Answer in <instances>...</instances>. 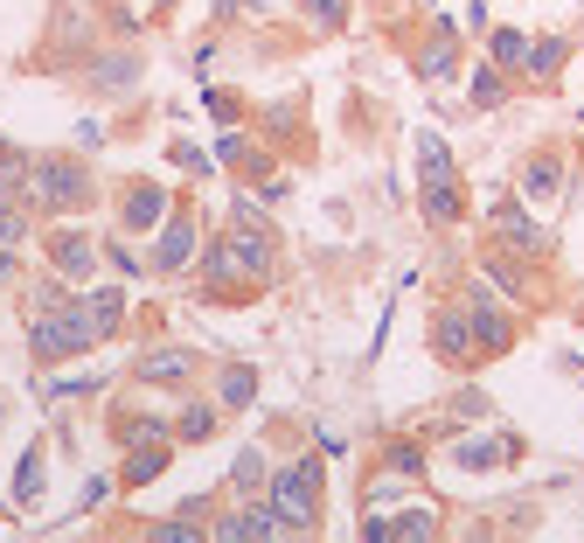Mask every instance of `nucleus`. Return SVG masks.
Returning <instances> with one entry per match:
<instances>
[{
    "label": "nucleus",
    "instance_id": "obj_1",
    "mask_svg": "<svg viewBox=\"0 0 584 543\" xmlns=\"http://www.w3.org/2000/svg\"><path fill=\"white\" fill-rule=\"evenodd\" d=\"M272 509H278V522H286V536L313 530V522H320V460L278 467V474H272Z\"/></svg>",
    "mask_w": 584,
    "mask_h": 543
},
{
    "label": "nucleus",
    "instance_id": "obj_2",
    "mask_svg": "<svg viewBox=\"0 0 584 543\" xmlns=\"http://www.w3.org/2000/svg\"><path fill=\"white\" fill-rule=\"evenodd\" d=\"M84 196H91V175L78 161H63V154L28 161V202H35V210H78Z\"/></svg>",
    "mask_w": 584,
    "mask_h": 543
},
{
    "label": "nucleus",
    "instance_id": "obj_3",
    "mask_svg": "<svg viewBox=\"0 0 584 543\" xmlns=\"http://www.w3.org/2000/svg\"><path fill=\"white\" fill-rule=\"evenodd\" d=\"M466 321H474V355H501L515 342V321H508L487 293H466Z\"/></svg>",
    "mask_w": 584,
    "mask_h": 543
},
{
    "label": "nucleus",
    "instance_id": "obj_4",
    "mask_svg": "<svg viewBox=\"0 0 584 543\" xmlns=\"http://www.w3.org/2000/svg\"><path fill=\"white\" fill-rule=\"evenodd\" d=\"M195 237H202L195 216H167V223H160V245H154V265H160V272H181L188 258H195Z\"/></svg>",
    "mask_w": 584,
    "mask_h": 543
},
{
    "label": "nucleus",
    "instance_id": "obj_5",
    "mask_svg": "<svg viewBox=\"0 0 584 543\" xmlns=\"http://www.w3.org/2000/svg\"><path fill=\"white\" fill-rule=\"evenodd\" d=\"M431 349L445 355V363H466V355H474V321H466V307L460 314H439V321H431Z\"/></svg>",
    "mask_w": 584,
    "mask_h": 543
},
{
    "label": "nucleus",
    "instance_id": "obj_6",
    "mask_svg": "<svg viewBox=\"0 0 584 543\" xmlns=\"http://www.w3.org/2000/svg\"><path fill=\"white\" fill-rule=\"evenodd\" d=\"M494 237H501L508 251H543V245H550V237H543L536 223L515 210V202H501V210H494Z\"/></svg>",
    "mask_w": 584,
    "mask_h": 543
},
{
    "label": "nucleus",
    "instance_id": "obj_7",
    "mask_svg": "<svg viewBox=\"0 0 584 543\" xmlns=\"http://www.w3.org/2000/svg\"><path fill=\"white\" fill-rule=\"evenodd\" d=\"M119 216H126V231H154V223L167 216V189H160V181H146V189H133L119 202Z\"/></svg>",
    "mask_w": 584,
    "mask_h": 543
},
{
    "label": "nucleus",
    "instance_id": "obj_8",
    "mask_svg": "<svg viewBox=\"0 0 584 543\" xmlns=\"http://www.w3.org/2000/svg\"><path fill=\"white\" fill-rule=\"evenodd\" d=\"M84 314H91V328H98V342H105V334H119V321H126V286H91L84 293Z\"/></svg>",
    "mask_w": 584,
    "mask_h": 543
},
{
    "label": "nucleus",
    "instance_id": "obj_9",
    "mask_svg": "<svg viewBox=\"0 0 584 543\" xmlns=\"http://www.w3.org/2000/svg\"><path fill=\"white\" fill-rule=\"evenodd\" d=\"M49 258H56V272L84 279V272H91V258H98V251L84 245V231H56V237H49Z\"/></svg>",
    "mask_w": 584,
    "mask_h": 543
},
{
    "label": "nucleus",
    "instance_id": "obj_10",
    "mask_svg": "<svg viewBox=\"0 0 584 543\" xmlns=\"http://www.w3.org/2000/svg\"><path fill=\"white\" fill-rule=\"evenodd\" d=\"M418 70H425L431 84H445L452 70H460V43H452V35L439 28V35H431V43H425V56H418Z\"/></svg>",
    "mask_w": 584,
    "mask_h": 543
},
{
    "label": "nucleus",
    "instance_id": "obj_11",
    "mask_svg": "<svg viewBox=\"0 0 584 543\" xmlns=\"http://www.w3.org/2000/svg\"><path fill=\"white\" fill-rule=\"evenodd\" d=\"M91 84H98V91H133L140 63H133V56H98V63H91Z\"/></svg>",
    "mask_w": 584,
    "mask_h": 543
},
{
    "label": "nucleus",
    "instance_id": "obj_12",
    "mask_svg": "<svg viewBox=\"0 0 584 543\" xmlns=\"http://www.w3.org/2000/svg\"><path fill=\"white\" fill-rule=\"evenodd\" d=\"M167 446H175V439H160V446H133V460H126V488H146V481L160 474V467H167Z\"/></svg>",
    "mask_w": 584,
    "mask_h": 543
},
{
    "label": "nucleus",
    "instance_id": "obj_13",
    "mask_svg": "<svg viewBox=\"0 0 584 543\" xmlns=\"http://www.w3.org/2000/svg\"><path fill=\"white\" fill-rule=\"evenodd\" d=\"M425 223H460V189H452V181H425Z\"/></svg>",
    "mask_w": 584,
    "mask_h": 543
},
{
    "label": "nucleus",
    "instance_id": "obj_14",
    "mask_svg": "<svg viewBox=\"0 0 584 543\" xmlns=\"http://www.w3.org/2000/svg\"><path fill=\"white\" fill-rule=\"evenodd\" d=\"M140 377H146V383H175V377H188V349H160V355H146Z\"/></svg>",
    "mask_w": 584,
    "mask_h": 543
},
{
    "label": "nucleus",
    "instance_id": "obj_15",
    "mask_svg": "<svg viewBox=\"0 0 584 543\" xmlns=\"http://www.w3.org/2000/svg\"><path fill=\"white\" fill-rule=\"evenodd\" d=\"M230 488H243V495H258V488H265V453H258V446H243V453H237V467H230Z\"/></svg>",
    "mask_w": 584,
    "mask_h": 543
},
{
    "label": "nucleus",
    "instance_id": "obj_16",
    "mask_svg": "<svg viewBox=\"0 0 584 543\" xmlns=\"http://www.w3.org/2000/svg\"><path fill=\"white\" fill-rule=\"evenodd\" d=\"M418 161H425V181H452V154L439 133H418Z\"/></svg>",
    "mask_w": 584,
    "mask_h": 543
},
{
    "label": "nucleus",
    "instance_id": "obj_17",
    "mask_svg": "<svg viewBox=\"0 0 584 543\" xmlns=\"http://www.w3.org/2000/svg\"><path fill=\"white\" fill-rule=\"evenodd\" d=\"M494 63L522 70V63H529V35H522V28H494Z\"/></svg>",
    "mask_w": 584,
    "mask_h": 543
},
{
    "label": "nucleus",
    "instance_id": "obj_18",
    "mask_svg": "<svg viewBox=\"0 0 584 543\" xmlns=\"http://www.w3.org/2000/svg\"><path fill=\"white\" fill-rule=\"evenodd\" d=\"M119 439L126 446H160V439H175V425H160V418H119Z\"/></svg>",
    "mask_w": 584,
    "mask_h": 543
},
{
    "label": "nucleus",
    "instance_id": "obj_19",
    "mask_svg": "<svg viewBox=\"0 0 584 543\" xmlns=\"http://www.w3.org/2000/svg\"><path fill=\"white\" fill-rule=\"evenodd\" d=\"M251 398H258V369H223V404L243 411Z\"/></svg>",
    "mask_w": 584,
    "mask_h": 543
},
{
    "label": "nucleus",
    "instance_id": "obj_20",
    "mask_svg": "<svg viewBox=\"0 0 584 543\" xmlns=\"http://www.w3.org/2000/svg\"><path fill=\"white\" fill-rule=\"evenodd\" d=\"M210 433H216V411H202V404L175 418V439H181V446H195V439H210Z\"/></svg>",
    "mask_w": 584,
    "mask_h": 543
},
{
    "label": "nucleus",
    "instance_id": "obj_21",
    "mask_svg": "<svg viewBox=\"0 0 584 543\" xmlns=\"http://www.w3.org/2000/svg\"><path fill=\"white\" fill-rule=\"evenodd\" d=\"M501 453H515V446H494V439H466V446H460V467H474V474H480V467H501Z\"/></svg>",
    "mask_w": 584,
    "mask_h": 543
},
{
    "label": "nucleus",
    "instance_id": "obj_22",
    "mask_svg": "<svg viewBox=\"0 0 584 543\" xmlns=\"http://www.w3.org/2000/svg\"><path fill=\"white\" fill-rule=\"evenodd\" d=\"M390 536H439V516H431V509H410V516H390Z\"/></svg>",
    "mask_w": 584,
    "mask_h": 543
},
{
    "label": "nucleus",
    "instance_id": "obj_23",
    "mask_svg": "<svg viewBox=\"0 0 584 543\" xmlns=\"http://www.w3.org/2000/svg\"><path fill=\"white\" fill-rule=\"evenodd\" d=\"M35 495H43V453H28L22 474H14V501H35Z\"/></svg>",
    "mask_w": 584,
    "mask_h": 543
},
{
    "label": "nucleus",
    "instance_id": "obj_24",
    "mask_svg": "<svg viewBox=\"0 0 584 543\" xmlns=\"http://www.w3.org/2000/svg\"><path fill=\"white\" fill-rule=\"evenodd\" d=\"M563 56H571L563 43H536V49H529V70H536V78H557V70H563Z\"/></svg>",
    "mask_w": 584,
    "mask_h": 543
},
{
    "label": "nucleus",
    "instance_id": "obj_25",
    "mask_svg": "<svg viewBox=\"0 0 584 543\" xmlns=\"http://www.w3.org/2000/svg\"><path fill=\"white\" fill-rule=\"evenodd\" d=\"M501 98H508V78L494 63V70H480V78H474V105H501Z\"/></svg>",
    "mask_w": 584,
    "mask_h": 543
},
{
    "label": "nucleus",
    "instance_id": "obj_26",
    "mask_svg": "<svg viewBox=\"0 0 584 543\" xmlns=\"http://www.w3.org/2000/svg\"><path fill=\"white\" fill-rule=\"evenodd\" d=\"M307 14H313L320 28H342L348 22V0H307Z\"/></svg>",
    "mask_w": 584,
    "mask_h": 543
},
{
    "label": "nucleus",
    "instance_id": "obj_27",
    "mask_svg": "<svg viewBox=\"0 0 584 543\" xmlns=\"http://www.w3.org/2000/svg\"><path fill=\"white\" fill-rule=\"evenodd\" d=\"M487 411H494L487 390H460V398H452V418H487Z\"/></svg>",
    "mask_w": 584,
    "mask_h": 543
},
{
    "label": "nucleus",
    "instance_id": "obj_28",
    "mask_svg": "<svg viewBox=\"0 0 584 543\" xmlns=\"http://www.w3.org/2000/svg\"><path fill=\"white\" fill-rule=\"evenodd\" d=\"M63 299H70V293H63V286H56V279H49V286H35V293H28V307H35V314H56V307H63Z\"/></svg>",
    "mask_w": 584,
    "mask_h": 543
},
{
    "label": "nucleus",
    "instance_id": "obj_29",
    "mask_svg": "<svg viewBox=\"0 0 584 543\" xmlns=\"http://www.w3.org/2000/svg\"><path fill=\"white\" fill-rule=\"evenodd\" d=\"M28 237V216L22 210H0V245H22Z\"/></svg>",
    "mask_w": 584,
    "mask_h": 543
},
{
    "label": "nucleus",
    "instance_id": "obj_30",
    "mask_svg": "<svg viewBox=\"0 0 584 543\" xmlns=\"http://www.w3.org/2000/svg\"><path fill=\"white\" fill-rule=\"evenodd\" d=\"M557 189V161H536L529 167V196H550Z\"/></svg>",
    "mask_w": 584,
    "mask_h": 543
},
{
    "label": "nucleus",
    "instance_id": "obj_31",
    "mask_svg": "<svg viewBox=\"0 0 584 543\" xmlns=\"http://www.w3.org/2000/svg\"><path fill=\"white\" fill-rule=\"evenodd\" d=\"M175 167H188V175H210V154H195V146L175 140Z\"/></svg>",
    "mask_w": 584,
    "mask_h": 543
},
{
    "label": "nucleus",
    "instance_id": "obj_32",
    "mask_svg": "<svg viewBox=\"0 0 584 543\" xmlns=\"http://www.w3.org/2000/svg\"><path fill=\"white\" fill-rule=\"evenodd\" d=\"M494 286H508V299H515V293H522V272H515V265H501V258H494Z\"/></svg>",
    "mask_w": 584,
    "mask_h": 543
},
{
    "label": "nucleus",
    "instance_id": "obj_33",
    "mask_svg": "<svg viewBox=\"0 0 584 543\" xmlns=\"http://www.w3.org/2000/svg\"><path fill=\"white\" fill-rule=\"evenodd\" d=\"M14 279V245H0V286Z\"/></svg>",
    "mask_w": 584,
    "mask_h": 543
},
{
    "label": "nucleus",
    "instance_id": "obj_34",
    "mask_svg": "<svg viewBox=\"0 0 584 543\" xmlns=\"http://www.w3.org/2000/svg\"><path fill=\"white\" fill-rule=\"evenodd\" d=\"M237 8H251V14H265V8H278V0H237Z\"/></svg>",
    "mask_w": 584,
    "mask_h": 543
}]
</instances>
